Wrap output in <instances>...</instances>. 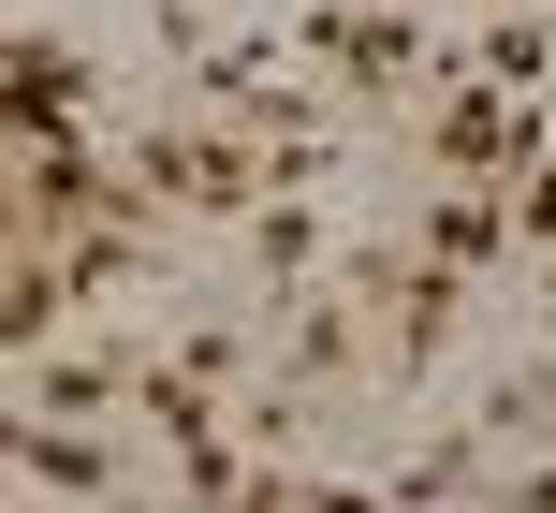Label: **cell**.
<instances>
[{
  "label": "cell",
  "instance_id": "6da1fadb",
  "mask_svg": "<svg viewBox=\"0 0 556 513\" xmlns=\"http://www.w3.org/2000/svg\"><path fill=\"white\" fill-rule=\"evenodd\" d=\"M278 45L323 74V103H337V117H425L454 74H469V59L425 45L410 0H293V15H278Z\"/></svg>",
  "mask_w": 556,
  "mask_h": 513
},
{
  "label": "cell",
  "instance_id": "7a4b0ae2",
  "mask_svg": "<svg viewBox=\"0 0 556 513\" xmlns=\"http://www.w3.org/2000/svg\"><path fill=\"white\" fill-rule=\"evenodd\" d=\"M117 191L147 205V221H250V205L278 191L264 176V147L235 133V117H132V133H117Z\"/></svg>",
  "mask_w": 556,
  "mask_h": 513
},
{
  "label": "cell",
  "instance_id": "3957f363",
  "mask_svg": "<svg viewBox=\"0 0 556 513\" xmlns=\"http://www.w3.org/2000/svg\"><path fill=\"white\" fill-rule=\"evenodd\" d=\"M395 147H410L440 191H513V176L556 147V117H542V103H513V88H483V74H454L425 117H395Z\"/></svg>",
  "mask_w": 556,
  "mask_h": 513
},
{
  "label": "cell",
  "instance_id": "277c9868",
  "mask_svg": "<svg viewBox=\"0 0 556 513\" xmlns=\"http://www.w3.org/2000/svg\"><path fill=\"white\" fill-rule=\"evenodd\" d=\"M337 279H352L366 309H381V381L410 397V381L440 367V338H454V293H469V279H454V264H425V250H410V221L352 235V250H337Z\"/></svg>",
  "mask_w": 556,
  "mask_h": 513
},
{
  "label": "cell",
  "instance_id": "5b68a950",
  "mask_svg": "<svg viewBox=\"0 0 556 513\" xmlns=\"http://www.w3.org/2000/svg\"><path fill=\"white\" fill-rule=\"evenodd\" d=\"M264 381L278 397H352V381H381V309H366L352 279H323V293H278L264 309Z\"/></svg>",
  "mask_w": 556,
  "mask_h": 513
},
{
  "label": "cell",
  "instance_id": "8992f818",
  "mask_svg": "<svg viewBox=\"0 0 556 513\" xmlns=\"http://www.w3.org/2000/svg\"><path fill=\"white\" fill-rule=\"evenodd\" d=\"M103 205H132V191H117V147H88V133H15V250H59V235L103 221Z\"/></svg>",
  "mask_w": 556,
  "mask_h": 513
},
{
  "label": "cell",
  "instance_id": "52a82bcc",
  "mask_svg": "<svg viewBox=\"0 0 556 513\" xmlns=\"http://www.w3.org/2000/svg\"><path fill=\"white\" fill-rule=\"evenodd\" d=\"M235 235H250V279H264L250 309H278V293H323V279H337V250H352V235L323 221V191H264Z\"/></svg>",
  "mask_w": 556,
  "mask_h": 513
},
{
  "label": "cell",
  "instance_id": "ba28073f",
  "mask_svg": "<svg viewBox=\"0 0 556 513\" xmlns=\"http://www.w3.org/2000/svg\"><path fill=\"white\" fill-rule=\"evenodd\" d=\"M498 440H483V426H440V440H410V455H381V499L395 513H483V499H498Z\"/></svg>",
  "mask_w": 556,
  "mask_h": 513
},
{
  "label": "cell",
  "instance_id": "9c48e42d",
  "mask_svg": "<svg viewBox=\"0 0 556 513\" xmlns=\"http://www.w3.org/2000/svg\"><path fill=\"white\" fill-rule=\"evenodd\" d=\"M0 103H15V133H88L103 74H88V45H59V29H15V45H0Z\"/></svg>",
  "mask_w": 556,
  "mask_h": 513
},
{
  "label": "cell",
  "instance_id": "30bf717a",
  "mask_svg": "<svg viewBox=\"0 0 556 513\" xmlns=\"http://www.w3.org/2000/svg\"><path fill=\"white\" fill-rule=\"evenodd\" d=\"M15 485L29 499H117V485H132V440L59 426V411H15Z\"/></svg>",
  "mask_w": 556,
  "mask_h": 513
},
{
  "label": "cell",
  "instance_id": "8fae6325",
  "mask_svg": "<svg viewBox=\"0 0 556 513\" xmlns=\"http://www.w3.org/2000/svg\"><path fill=\"white\" fill-rule=\"evenodd\" d=\"M410 250L454 264V279H498V264H528V235H513V191H425L410 205Z\"/></svg>",
  "mask_w": 556,
  "mask_h": 513
},
{
  "label": "cell",
  "instance_id": "7c38bea8",
  "mask_svg": "<svg viewBox=\"0 0 556 513\" xmlns=\"http://www.w3.org/2000/svg\"><path fill=\"white\" fill-rule=\"evenodd\" d=\"M15 411H59V426H103V411H132V352H29L15 367Z\"/></svg>",
  "mask_w": 556,
  "mask_h": 513
},
{
  "label": "cell",
  "instance_id": "4fadbf2b",
  "mask_svg": "<svg viewBox=\"0 0 556 513\" xmlns=\"http://www.w3.org/2000/svg\"><path fill=\"white\" fill-rule=\"evenodd\" d=\"M162 235H176V221H147V205H103V221H74V235H59V279H74V293H132V279H162Z\"/></svg>",
  "mask_w": 556,
  "mask_h": 513
},
{
  "label": "cell",
  "instance_id": "5bb4252c",
  "mask_svg": "<svg viewBox=\"0 0 556 513\" xmlns=\"http://www.w3.org/2000/svg\"><path fill=\"white\" fill-rule=\"evenodd\" d=\"M162 367L205 381V397H250V381H264V309H205V323H176Z\"/></svg>",
  "mask_w": 556,
  "mask_h": 513
},
{
  "label": "cell",
  "instance_id": "9a60e30c",
  "mask_svg": "<svg viewBox=\"0 0 556 513\" xmlns=\"http://www.w3.org/2000/svg\"><path fill=\"white\" fill-rule=\"evenodd\" d=\"M454 59H469L483 88H513V103H542V74H556V15H528V0H513V15H483Z\"/></svg>",
  "mask_w": 556,
  "mask_h": 513
},
{
  "label": "cell",
  "instance_id": "2e32d148",
  "mask_svg": "<svg viewBox=\"0 0 556 513\" xmlns=\"http://www.w3.org/2000/svg\"><path fill=\"white\" fill-rule=\"evenodd\" d=\"M59 323H74V279H59V250H15V279H0V352H59Z\"/></svg>",
  "mask_w": 556,
  "mask_h": 513
},
{
  "label": "cell",
  "instance_id": "e0dca14e",
  "mask_svg": "<svg viewBox=\"0 0 556 513\" xmlns=\"http://www.w3.org/2000/svg\"><path fill=\"white\" fill-rule=\"evenodd\" d=\"M469 426H483V440H498V455H542V440H556V367H513V381H498V397H483V411H469Z\"/></svg>",
  "mask_w": 556,
  "mask_h": 513
},
{
  "label": "cell",
  "instance_id": "ac0fdd59",
  "mask_svg": "<svg viewBox=\"0 0 556 513\" xmlns=\"http://www.w3.org/2000/svg\"><path fill=\"white\" fill-rule=\"evenodd\" d=\"M513 235H528V264H556V147L513 176Z\"/></svg>",
  "mask_w": 556,
  "mask_h": 513
},
{
  "label": "cell",
  "instance_id": "d6986e66",
  "mask_svg": "<svg viewBox=\"0 0 556 513\" xmlns=\"http://www.w3.org/2000/svg\"><path fill=\"white\" fill-rule=\"evenodd\" d=\"M483 513H556V455H513V470H498V499H483Z\"/></svg>",
  "mask_w": 556,
  "mask_h": 513
},
{
  "label": "cell",
  "instance_id": "ffe728a7",
  "mask_svg": "<svg viewBox=\"0 0 556 513\" xmlns=\"http://www.w3.org/2000/svg\"><path fill=\"white\" fill-rule=\"evenodd\" d=\"M483 15H513V0H483ZM528 15H556V0H528Z\"/></svg>",
  "mask_w": 556,
  "mask_h": 513
},
{
  "label": "cell",
  "instance_id": "44dd1931",
  "mask_svg": "<svg viewBox=\"0 0 556 513\" xmlns=\"http://www.w3.org/2000/svg\"><path fill=\"white\" fill-rule=\"evenodd\" d=\"M29 513H74V499H29Z\"/></svg>",
  "mask_w": 556,
  "mask_h": 513
},
{
  "label": "cell",
  "instance_id": "7402d4cb",
  "mask_svg": "<svg viewBox=\"0 0 556 513\" xmlns=\"http://www.w3.org/2000/svg\"><path fill=\"white\" fill-rule=\"evenodd\" d=\"M205 15H220V0H205Z\"/></svg>",
  "mask_w": 556,
  "mask_h": 513
}]
</instances>
